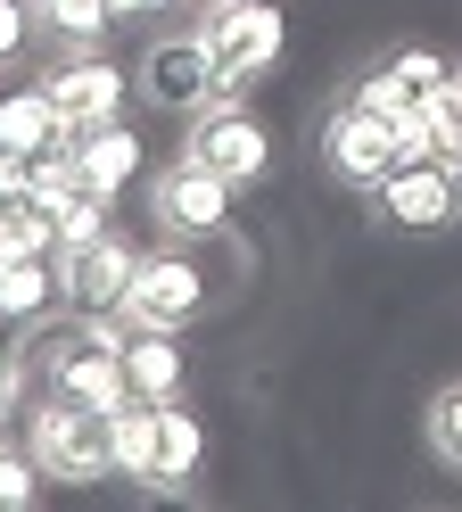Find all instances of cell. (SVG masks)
<instances>
[{"mask_svg": "<svg viewBox=\"0 0 462 512\" xmlns=\"http://www.w3.org/2000/svg\"><path fill=\"white\" fill-rule=\"evenodd\" d=\"M25 446H33V463L50 479H66V488H91V479L116 471V422L99 405L50 397V389L25 405Z\"/></svg>", "mask_w": 462, "mask_h": 512, "instance_id": "6da1fadb", "label": "cell"}, {"mask_svg": "<svg viewBox=\"0 0 462 512\" xmlns=\"http://www.w3.org/2000/svg\"><path fill=\"white\" fill-rule=\"evenodd\" d=\"M141 100L165 108V116H198L207 100H223V67H215V42H207V25H182V34H157L141 50Z\"/></svg>", "mask_w": 462, "mask_h": 512, "instance_id": "7a4b0ae2", "label": "cell"}, {"mask_svg": "<svg viewBox=\"0 0 462 512\" xmlns=\"http://www.w3.org/2000/svg\"><path fill=\"white\" fill-rule=\"evenodd\" d=\"M198 25H207V42H215L223 91H248L256 75H273V67H281V50H289V17H281V0H223V9H207Z\"/></svg>", "mask_w": 462, "mask_h": 512, "instance_id": "3957f363", "label": "cell"}, {"mask_svg": "<svg viewBox=\"0 0 462 512\" xmlns=\"http://www.w3.org/2000/svg\"><path fill=\"white\" fill-rule=\"evenodd\" d=\"M182 157H198V166H215L231 190H248L273 174V133L240 108V91H223V100H207L190 116V133H182Z\"/></svg>", "mask_w": 462, "mask_h": 512, "instance_id": "277c9868", "label": "cell"}, {"mask_svg": "<svg viewBox=\"0 0 462 512\" xmlns=\"http://www.w3.org/2000/svg\"><path fill=\"white\" fill-rule=\"evenodd\" d=\"M322 174L330 182H347V190H372L396 174V133H388V116L372 100H355V91H339V108L322 116Z\"/></svg>", "mask_w": 462, "mask_h": 512, "instance_id": "5b68a950", "label": "cell"}, {"mask_svg": "<svg viewBox=\"0 0 462 512\" xmlns=\"http://www.w3.org/2000/svg\"><path fill=\"white\" fill-rule=\"evenodd\" d=\"M149 215L165 240H223L231 232V182L198 157H174L165 174H149Z\"/></svg>", "mask_w": 462, "mask_h": 512, "instance_id": "8992f818", "label": "cell"}, {"mask_svg": "<svg viewBox=\"0 0 462 512\" xmlns=\"http://www.w3.org/2000/svg\"><path fill=\"white\" fill-rule=\"evenodd\" d=\"M198 314H207V281H198V265L174 256V248H157V256H141V273H132L116 323L124 331H190Z\"/></svg>", "mask_w": 462, "mask_h": 512, "instance_id": "52a82bcc", "label": "cell"}, {"mask_svg": "<svg viewBox=\"0 0 462 512\" xmlns=\"http://www.w3.org/2000/svg\"><path fill=\"white\" fill-rule=\"evenodd\" d=\"M132 273H141V248L124 232H99L91 248H66L58 256V306H83V314H116Z\"/></svg>", "mask_w": 462, "mask_h": 512, "instance_id": "ba28073f", "label": "cell"}, {"mask_svg": "<svg viewBox=\"0 0 462 512\" xmlns=\"http://www.w3.org/2000/svg\"><path fill=\"white\" fill-rule=\"evenodd\" d=\"M42 91L58 100V116L75 124V133L124 116V67H116V58H99V50H66V58H50Z\"/></svg>", "mask_w": 462, "mask_h": 512, "instance_id": "9c48e42d", "label": "cell"}, {"mask_svg": "<svg viewBox=\"0 0 462 512\" xmlns=\"http://www.w3.org/2000/svg\"><path fill=\"white\" fill-rule=\"evenodd\" d=\"M454 83V67L438 50H421V42H405V50H388V58H372V67H363L347 91L355 100H372L380 116H413V108H429L438 100V91Z\"/></svg>", "mask_w": 462, "mask_h": 512, "instance_id": "30bf717a", "label": "cell"}, {"mask_svg": "<svg viewBox=\"0 0 462 512\" xmlns=\"http://www.w3.org/2000/svg\"><path fill=\"white\" fill-rule=\"evenodd\" d=\"M198 463H207V430H198V413H190L182 397L157 405V430H149V455H141V471H132V488L190 496V488H198Z\"/></svg>", "mask_w": 462, "mask_h": 512, "instance_id": "8fae6325", "label": "cell"}, {"mask_svg": "<svg viewBox=\"0 0 462 512\" xmlns=\"http://www.w3.org/2000/svg\"><path fill=\"white\" fill-rule=\"evenodd\" d=\"M372 215L396 223V232H438V223H454V174L438 166V157L396 166V174L372 190Z\"/></svg>", "mask_w": 462, "mask_h": 512, "instance_id": "7c38bea8", "label": "cell"}, {"mask_svg": "<svg viewBox=\"0 0 462 512\" xmlns=\"http://www.w3.org/2000/svg\"><path fill=\"white\" fill-rule=\"evenodd\" d=\"M149 157H141V133L116 116V124H91V133H75V174L83 190H99V199H124V182L141 174Z\"/></svg>", "mask_w": 462, "mask_h": 512, "instance_id": "4fadbf2b", "label": "cell"}, {"mask_svg": "<svg viewBox=\"0 0 462 512\" xmlns=\"http://www.w3.org/2000/svg\"><path fill=\"white\" fill-rule=\"evenodd\" d=\"M124 380H132V397H149V405H174L182 397V331H124Z\"/></svg>", "mask_w": 462, "mask_h": 512, "instance_id": "5bb4252c", "label": "cell"}, {"mask_svg": "<svg viewBox=\"0 0 462 512\" xmlns=\"http://www.w3.org/2000/svg\"><path fill=\"white\" fill-rule=\"evenodd\" d=\"M50 141H75V124L58 116V100L42 83H25V91H9L0 100V149H17V157H33V149H50Z\"/></svg>", "mask_w": 462, "mask_h": 512, "instance_id": "9a60e30c", "label": "cell"}, {"mask_svg": "<svg viewBox=\"0 0 462 512\" xmlns=\"http://www.w3.org/2000/svg\"><path fill=\"white\" fill-rule=\"evenodd\" d=\"M58 306V256H9L0 265V323H42Z\"/></svg>", "mask_w": 462, "mask_h": 512, "instance_id": "2e32d148", "label": "cell"}, {"mask_svg": "<svg viewBox=\"0 0 462 512\" xmlns=\"http://www.w3.org/2000/svg\"><path fill=\"white\" fill-rule=\"evenodd\" d=\"M33 25L66 50H99L116 34V0H33Z\"/></svg>", "mask_w": 462, "mask_h": 512, "instance_id": "e0dca14e", "label": "cell"}, {"mask_svg": "<svg viewBox=\"0 0 462 512\" xmlns=\"http://www.w3.org/2000/svg\"><path fill=\"white\" fill-rule=\"evenodd\" d=\"M9 256H58V215L42 199H25V190L0 207V265Z\"/></svg>", "mask_w": 462, "mask_h": 512, "instance_id": "ac0fdd59", "label": "cell"}, {"mask_svg": "<svg viewBox=\"0 0 462 512\" xmlns=\"http://www.w3.org/2000/svg\"><path fill=\"white\" fill-rule=\"evenodd\" d=\"M421 438H429V455H438V463H454V471H462V380H446V389L429 397Z\"/></svg>", "mask_w": 462, "mask_h": 512, "instance_id": "d6986e66", "label": "cell"}, {"mask_svg": "<svg viewBox=\"0 0 462 512\" xmlns=\"http://www.w3.org/2000/svg\"><path fill=\"white\" fill-rule=\"evenodd\" d=\"M42 463H33V446L25 438H9V446H0V512H25L33 496H42Z\"/></svg>", "mask_w": 462, "mask_h": 512, "instance_id": "ffe728a7", "label": "cell"}, {"mask_svg": "<svg viewBox=\"0 0 462 512\" xmlns=\"http://www.w3.org/2000/svg\"><path fill=\"white\" fill-rule=\"evenodd\" d=\"M108 207H116V199H99V190H75V199L58 207V256H66V248H91L99 232H108Z\"/></svg>", "mask_w": 462, "mask_h": 512, "instance_id": "44dd1931", "label": "cell"}, {"mask_svg": "<svg viewBox=\"0 0 462 512\" xmlns=\"http://www.w3.org/2000/svg\"><path fill=\"white\" fill-rule=\"evenodd\" d=\"M429 149H438V166H454V157H462V100H454V83L429 100Z\"/></svg>", "mask_w": 462, "mask_h": 512, "instance_id": "7402d4cb", "label": "cell"}, {"mask_svg": "<svg viewBox=\"0 0 462 512\" xmlns=\"http://www.w3.org/2000/svg\"><path fill=\"white\" fill-rule=\"evenodd\" d=\"M33 34H42V25H33V0H0V67H17Z\"/></svg>", "mask_w": 462, "mask_h": 512, "instance_id": "603a6c76", "label": "cell"}, {"mask_svg": "<svg viewBox=\"0 0 462 512\" xmlns=\"http://www.w3.org/2000/svg\"><path fill=\"white\" fill-rule=\"evenodd\" d=\"M157 9H174V0H116V17H157Z\"/></svg>", "mask_w": 462, "mask_h": 512, "instance_id": "cb8c5ba5", "label": "cell"}, {"mask_svg": "<svg viewBox=\"0 0 462 512\" xmlns=\"http://www.w3.org/2000/svg\"><path fill=\"white\" fill-rule=\"evenodd\" d=\"M446 174H454V215H462V157H454V166H446Z\"/></svg>", "mask_w": 462, "mask_h": 512, "instance_id": "d4e9b609", "label": "cell"}, {"mask_svg": "<svg viewBox=\"0 0 462 512\" xmlns=\"http://www.w3.org/2000/svg\"><path fill=\"white\" fill-rule=\"evenodd\" d=\"M0 446H9V405H0Z\"/></svg>", "mask_w": 462, "mask_h": 512, "instance_id": "484cf974", "label": "cell"}, {"mask_svg": "<svg viewBox=\"0 0 462 512\" xmlns=\"http://www.w3.org/2000/svg\"><path fill=\"white\" fill-rule=\"evenodd\" d=\"M190 9H223V0H190Z\"/></svg>", "mask_w": 462, "mask_h": 512, "instance_id": "4316f807", "label": "cell"}, {"mask_svg": "<svg viewBox=\"0 0 462 512\" xmlns=\"http://www.w3.org/2000/svg\"><path fill=\"white\" fill-rule=\"evenodd\" d=\"M454 100H462V67H454Z\"/></svg>", "mask_w": 462, "mask_h": 512, "instance_id": "83f0119b", "label": "cell"}, {"mask_svg": "<svg viewBox=\"0 0 462 512\" xmlns=\"http://www.w3.org/2000/svg\"><path fill=\"white\" fill-rule=\"evenodd\" d=\"M0 207H9V190H0Z\"/></svg>", "mask_w": 462, "mask_h": 512, "instance_id": "f1b7e54d", "label": "cell"}]
</instances>
